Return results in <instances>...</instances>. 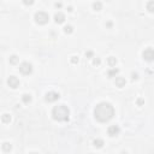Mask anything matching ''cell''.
I'll return each mask as SVG.
<instances>
[{
	"instance_id": "1",
	"label": "cell",
	"mask_w": 154,
	"mask_h": 154,
	"mask_svg": "<svg viewBox=\"0 0 154 154\" xmlns=\"http://www.w3.org/2000/svg\"><path fill=\"white\" fill-rule=\"evenodd\" d=\"M114 116V108L108 102H100L94 108V117L100 123H106L111 120Z\"/></svg>"
},
{
	"instance_id": "2",
	"label": "cell",
	"mask_w": 154,
	"mask_h": 154,
	"mask_svg": "<svg viewBox=\"0 0 154 154\" xmlns=\"http://www.w3.org/2000/svg\"><path fill=\"white\" fill-rule=\"evenodd\" d=\"M69 116H70V111L65 105H58L52 109V117H53V119H55L58 122L67 120Z\"/></svg>"
},
{
	"instance_id": "3",
	"label": "cell",
	"mask_w": 154,
	"mask_h": 154,
	"mask_svg": "<svg viewBox=\"0 0 154 154\" xmlns=\"http://www.w3.org/2000/svg\"><path fill=\"white\" fill-rule=\"evenodd\" d=\"M34 19H35V22H36L37 24L43 25V24L48 23L49 17H48V14H47L46 12H43V11H38V12H36V13H35Z\"/></svg>"
},
{
	"instance_id": "4",
	"label": "cell",
	"mask_w": 154,
	"mask_h": 154,
	"mask_svg": "<svg viewBox=\"0 0 154 154\" xmlns=\"http://www.w3.org/2000/svg\"><path fill=\"white\" fill-rule=\"evenodd\" d=\"M19 71L23 73V75H30L32 72V65L28 61H24L19 65Z\"/></svg>"
},
{
	"instance_id": "5",
	"label": "cell",
	"mask_w": 154,
	"mask_h": 154,
	"mask_svg": "<svg viewBox=\"0 0 154 154\" xmlns=\"http://www.w3.org/2000/svg\"><path fill=\"white\" fill-rule=\"evenodd\" d=\"M59 97H60V95H59L58 93H55V91H49V93H47L46 96H45V99H46L47 102H54V101H57Z\"/></svg>"
},
{
	"instance_id": "6",
	"label": "cell",
	"mask_w": 154,
	"mask_h": 154,
	"mask_svg": "<svg viewBox=\"0 0 154 154\" xmlns=\"http://www.w3.org/2000/svg\"><path fill=\"white\" fill-rule=\"evenodd\" d=\"M7 84H8V87L16 89V88H18V85H19V79H18L16 76H10L8 79H7Z\"/></svg>"
},
{
	"instance_id": "7",
	"label": "cell",
	"mask_w": 154,
	"mask_h": 154,
	"mask_svg": "<svg viewBox=\"0 0 154 154\" xmlns=\"http://www.w3.org/2000/svg\"><path fill=\"white\" fill-rule=\"evenodd\" d=\"M143 59H146L147 61H152L153 58H154V52H153V48H147L144 52H143Z\"/></svg>"
},
{
	"instance_id": "8",
	"label": "cell",
	"mask_w": 154,
	"mask_h": 154,
	"mask_svg": "<svg viewBox=\"0 0 154 154\" xmlns=\"http://www.w3.org/2000/svg\"><path fill=\"white\" fill-rule=\"evenodd\" d=\"M119 131H120V129H119L118 125H111V126L108 128V130H107V132H108V135H109L111 137L117 136V135L119 134Z\"/></svg>"
},
{
	"instance_id": "9",
	"label": "cell",
	"mask_w": 154,
	"mask_h": 154,
	"mask_svg": "<svg viewBox=\"0 0 154 154\" xmlns=\"http://www.w3.org/2000/svg\"><path fill=\"white\" fill-rule=\"evenodd\" d=\"M54 20H55V23H58V24L64 23V22H65V14L61 13V12L55 13V16H54Z\"/></svg>"
},
{
	"instance_id": "10",
	"label": "cell",
	"mask_w": 154,
	"mask_h": 154,
	"mask_svg": "<svg viewBox=\"0 0 154 154\" xmlns=\"http://www.w3.org/2000/svg\"><path fill=\"white\" fill-rule=\"evenodd\" d=\"M116 85L119 87V88L124 87V85H125V78H123V77H117V78H116Z\"/></svg>"
},
{
	"instance_id": "11",
	"label": "cell",
	"mask_w": 154,
	"mask_h": 154,
	"mask_svg": "<svg viewBox=\"0 0 154 154\" xmlns=\"http://www.w3.org/2000/svg\"><path fill=\"white\" fill-rule=\"evenodd\" d=\"M18 61H19V58H18L17 55H11V57H10V64L16 65Z\"/></svg>"
},
{
	"instance_id": "12",
	"label": "cell",
	"mask_w": 154,
	"mask_h": 154,
	"mask_svg": "<svg viewBox=\"0 0 154 154\" xmlns=\"http://www.w3.org/2000/svg\"><path fill=\"white\" fill-rule=\"evenodd\" d=\"M22 100H23L24 103H29V102L31 101V96H30L29 94H24V95L22 96Z\"/></svg>"
},
{
	"instance_id": "13",
	"label": "cell",
	"mask_w": 154,
	"mask_h": 154,
	"mask_svg": "<svg viewBox=\"0 0 154 154\" xmlns=\"http://www.w3.org/2000/svg\"><path fill=\"white\" fill-rule=\"evenodd\" d=\"M94 146L95 147H97V148H101L102 146H103V141L102 140H100V138H97V140H94Z\"/></svg>"
},
{
	"instance_id": "14",
	"label": "cell",
	"mask_w": 154,
	"mask_h": 154,
	"mask_svg": "<svg viewBox=\"0 0 154 154\" xmlns=\"http://www.w3.org/2000/svg\"><path fill=\"white\" fill-rule=\"evenodd\" d=\"M107 61H108L109 66H114V65L117 64V59H116V58H113V57H109V58L107 59Z\"/></svg>"
},
{
	"instance_id": "15",
	"label": "cell",
	"mask_w": 154,
	"mask_h": 154,
	"mask_svg": "<svg viewBox=\"0 0 154 154\" xmlns=\"http://www.w3.org/2000/svg\"><path fill=\"white\" fill-rule=\"evenodd\" d=\"M1 120H2L4 123H10V120H11L10 114H2V116H1Z\"/></svg>"
},
{
	"instance_id": "16",
	"label": "cell",
	"mask_w": 154,
	"mask_h": 154,
	"mask_svg": "<svg viewBox=\"0 0 154 154\" xmlns=\"http://www.w3.org/2000/svg\"><path fill=\"white\" fill-rule=\"evenodd\" d=\"M93 7H94V10H95V11H100V10H101V7H102V5H101V2L96 1V2H94V4H93Z\"/></svg>"
},
{
	"instance_id": "17",
	"label": "cell",
	"mask_w": 154,
	"mask_h": 154,
	"mask_svg": "<svg viewBox=\"0 0 154 154\" xmlns=\"http://www.w3.org/2000/svg\"><path fill=\"white\" fill-rule=\"evenodd\" d=\"M11 148H12V147H11L10 143H4V144H2V150H4V152H10Z\"/></svg>"
},
{
	"instance_id": "18",
	"label": "cell",
	"mask_w": 154,
	"mask_h": 154,
	"mask_svg": "<svg viewBox=\"0 0 154 154\" xmlns=\"http://www.w3.org/2000/svg\"><path fill=\"white\" fill-rule=\"evenodd\" d=\"M153 6H154V2L150 0V1L148 2V5H147V8H148L149 12H153V11H154V7H153Z\"/></svg>"
},
{
	"instance_id": "19",
	"label": "cell",
	"mask_w": 154,
	"mask_h": 154,
	"mask_svg": "<svg viewBox=\"0 0 154 154\" xmlns=\"http://www.w3.org/2000/svg\"><path fill=\"white\" fill-rule=\"evenodd\" d=\"M64 31H65L66 34H71V32L73 31V28H72L71 25H66V26L64 28Z\"/></svg>"
},
{
	"instance_id": "20",
	"label": "cell",
	"mask_w": 154,
	"mask_h": 154,
	"mask_svg": "<svg viewBox=\"0 0 154 154\" xmlns=\"http://www.w3.org/2000/svg\"><path fill=\"white\" fill-rule=\"evenodd\" d=\"M117 73H118V69H112V70L108 71V77H113Z\"/></svg>"
},
{
	"instance_id": "21",
	"label": "cell",
	"mask_w": 154,
	"mask_h": 154,
	"mask_svg": "<svg viewBox=\"0 0 154 154\" xmlns=\"http://www.w3.org/2000/svg\"><path fill=\"white\" fill-rule=\"evenodd\" d=\"M34 1H35V0H23V4L26 5V6H31V5L34 4Z\"/></svg>"
},
{
	"instance_id": "22",
	"label": "cell",
	"mask_w": 154,
	"mask_h": 154,
	"mask_svg": "<svg viewBox=\"0 0 154 154\" xmlns=\"http://www.w3.org/2000/svg\"><path fill=\"white\" fill-rule=\"evenodd\" d=\"M94 64H95V65L100 64V59H95V60H94Z\"/></svg>"
},
{
	"instance_id": "23",
	"label": "cell",
	"mask_w": 154,
	"mask_h": 154,
	"mask_svg": "<svg viewBox=\"0 0 154 154\" xmlns=\"http://www.w3.org/2000/svg\"><path fill=\"white\" fill-rule=\"evenodd\" d=\"M77 61H78V58L76 59V57H73V58H72V63H77Z\"/></svg>"
}]
</instances>
